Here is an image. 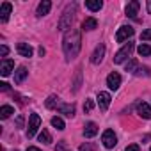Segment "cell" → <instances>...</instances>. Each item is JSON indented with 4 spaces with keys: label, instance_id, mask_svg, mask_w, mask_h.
Segmentation results:
<instances>
[{
    "label": "cell",
    "instance_id": "29",
    "mask_svg": "<svg viewBox=\"0 0 151 151\" xmlns=\"http://www.w3.org/2000/svg\"><path fill=\"white\" fill-rule=\"evenodd\" d=\"M93 107H94L93 100H86V103H84V112H91V110H93Z\"/></svg>",
    "mask_w": 151,
    "mask_h": 151
},
{
    "label": "cell",
    "instance_id": "16",
    "mask_svg": "<svg viewBox=\"0 0 151 151\" xmlns=\"http://www.w3.org/2000/svg\"><path fill=\"white\" fill-rule=\"evenodd\" d=\"M96 133H98V124H96V123H87L86 128H84V137L91 139V137H94Z\"/></svg>",
    "mask_w": 151,
    "mask_h": 151
},
{
    "label": "cell",
    "instance_id": "11",
    "mask_svg": "<svg viewBox=\"0 0 151 151\" xmlns=\"http://www.w3.org/2000/svg\"><path fill=\"white\" fill-rule=\"evenodd\" d=\"M98 105H100V109H101V110H107V109H109V105H110V94L101 91V93L98 94Z\"/></svg>",
    "mask_w": 151,
    "mask_h": 151
},
{
    "label": "cell",
    "instance_id": "32",
    "mask_svg": "<svg viewBox=\"0 0 151 151\" xmlns=\"http://www.w3.org/2000/svg\"><path fill=\"white\" fill-rule=\"evenodd\" d=\"M140 147H139V144H130V146H126V151H139Z\"/></svg>",
    "mask_w": 151,
    "mask_h": 151
},
{
    "label": "cell",
    "instance_id": "15",
    "mask_svg": "<svg viewBox=\"0 0 151 151\" xmlns=\"http://www.w3.org/2000/svg\"><path fill=\"white\" fill-rule=\"evenodd\" d=\"M27 75H29V71H27V68H23V66H20L16 71H14V82L16 84H22L25 78H27Z\"/></svg>",
    "mask_w": 151,
    "mask_h": 151
},
{
    "label": "cell",
    "instance_id": "27",
    "mask_svg": "<svg viewBox=\"0 0 151 151\" xmlns=\"http://www.w3.org/2000/svg\"><path fill=\"white\" fill-rule=\"evenodd\" d=\"M57 100H59V98H57V96H53V94H52V96H50V98H48V100H46V107H48V109H53V107H55V105H57Z\"/></svg>",
    "mask_w": 151,
    "mask_h": 151
},
{
    "label": "cell",
    "instance_id": "18",
    "mask_svg": "<svg viewBox=\"0 0 151 151\" xmlns=\"http://www.w3.org/2000/svg\"><path fill=\"white\" fill-rule=\"evenodd\" d=\"M59 112L64 114V116H68V117H73V116H75V105H66V103H62V105H59Z\"/></svg>",
    "mask_w": 151,
    "mask_h": 151
},
{
    "label": "cell",
    "instance_id": "7",
    "mask_svg": "<svg viewBox=\"0 0 151 151\" xmlns=\"http://www.w3.org/2000/svg\"><path fill=\"white\" fill-rule=\"evenodd\" d=\"M107 86H109V89H112V91L119 89V86H121V75L116 73V71H112L109 77H107Z\"/></svg>",
    "mask_w": 151,
    "mask_h": 151
},
{
    "label": "cell",
    "instance_id": "2",
    "mask_svg": "<svg viewBox=\"0 0 151 151\" xmlns=\"http://www.w3.org/2000/svg\"><path fill=\"white\" fill-rule=\"evenodd\" d=\"M75 13H77V6L75 4H71V6H68L66 9H64V13H62V18H60V22H59V30H66V29H71V23H73V18H75Z\"/></svg>",
    "mask_w": 151,
    "mask_h": 151
},
{
    "label": "cell",
    "instance_id": "1",
    "mask_svg": "<svg viewBox=\"0 0 151 151\" xmlns=\"http://www.w3.org/2000/svg\"><path fill=\"white\" fill-rule=\"evenodd\" d=\"M62 48H64V55H66L68 60H71V59H75L78 55V52L82 48V39H80V32L77 29H69L64 34Z\"/></svg>",
    "mask_w": 151,
    "mask_h": 151
},
{
    "label": "cell",
    "instance_id": "21",
    "mask_svg": "<svg viewBox=\"0 0 151 151\" xmlns=\"http://www.w3.org/2000/svg\"><path fill=\"white\" fill-rule=\"evenodd\" d=\"M13 112H14V109H13L11 105H4L2 109H0V117H2V119H7Z\"/></svg>",
    "mask_w": 151,
    "mask_h": 151
},
{
    "label": "cell",
    "instance_id": "36",
    "mask_svg": "<svg viewBox=\"0 0 151 151\" xmlns=\"http://www.w3.org/2000/svg\"><path fill=\"white\" fill-rule=\"evenodd\" d=\"M27 151H41V149H39V147H34V146H32V147H27Z\"/></svg>",
    "mask_w": 151,
    "mask_h": 151
},
{
    "label": "cell",
    "instance_id": "6",
    "mask_svg": "<svg viewBox=\"0 0 151 151\" xmlns=\"http://www.w3.org/2000/svg\"><path fill=\"white\" fill-rule=\"evenodd\" d=\"M101 142H103V146L105 147H114L116 144H117V137H116V133L112 132V130H105L103 132V135H101Z\"/></svg>",
    "mask_w": 151,
    "mask_h": 151
},
{
    "label": "cell",
    "instance_id": "26",
    "mask_svg": "<svg viewBox=\"0 0 151 151\" xmlns=\"http://www.w3.org/2000/svg\"><path fill=\"white\" fill-rule=\"evenodd\" d=\"M96 147H98L96 144H91V142H86V144H82V146H80L78 149H80V151H96Z\"/></svg>",
    "mask_w": 151,
    "mask_h": 151
},
{
    "label": "cell",
    "instance_id": "4",
    "mask_svg": "<svg viewBox=\"0 0 151 151\" xmlns=\"http://www.w3.org/2000/svg\"><path fill=\"white\" fill-rule=\"evenodd\" d=\"M39 126H41V117L37 114H30V117H29V128H27V137L29 139L34 137Z\"/></svg>",
    "mask_w": 151,
    "mask_h": 151
},
{
    "label": "cell",
    "instance_id": "13",
    "mask_svg": "<svg viewBox=\"0 0 151 151\" xmlns=\"http://www.w3.org/2000/svg\"><path fill=\"white\" fill-rule=\"evenodd\" d=\"M52 9V2L50 0H43V2L37 6V16H46Z\"/></svg>",
    "mask_w": 151,
    "mask_h": 151
},
{
    "label": "cell",
    "instance_id": "35",
    "mask_svg": "<svg viewBox=\"0 0 151 151\" xmlns=\"http://www.w3.org/2000/svg\"><path fill=\"white\" fill-rule=\"evenodd\" d=\"M16 124H18V126H20V128H22V126H23V117H22V116H20V117H18V119H16Z\"/></svg>",
    "mask_w": 151,
    "mask_h": 151
},
{
    "label": "cell",
    "instance_id": "28",
    "mask_svg": "<svg viewBox=\"0 0 151 151\" xmlns=\"http://www.w3.org/2000/svg\"><path fill=\"white\" fill-rule=\"evenodd\" d=\"M140 39H142V41H151V29H146V30L140 34Z\"/></svg>",
    "mask_w": 151,
    "mask_h": 151
},
{
    "label": "cell",
    "instance_id": "3",
    "mask_svg": "<svg viewBox=\"0 0 151 151\" xmlns=\"http://www.w3.org/2000/svg\"><path fill=\"white\" fill-rule=\"evenodd\" d=\"M133 52V43H126L117 53H116V57H114V62L116 64H121V62H124L128 57H130V53Z\"/></svg>",
    "mask_w": 151,
    "mask_h": 151
},
{
    "label": "cell",
    "instance_id": "34",
    "mask_svg": "<svg viewBox=\"0 0 151 151\" xmlns=\"http://www.w3.org/2000/svg\"><path fill=\"white\" fill-rule=\"evenodd\" d=\"M0 89H2V91H9V84L2 82V84H0Z\"/></svg>",
    "mask_w": 151,
    "mask_h": 151
},
{
    "label": "cell",
    "instance_id": "33",
    "mask_svg": "<svg viewBox=\"0 0 151 151\" xmlns=\"http://www.w3.org/2000/svg\"><path fill=\"white\" fill-rule=\"evenodd\" d=\"M64 149H66V142H64V140H62V142H60V144H59V147H57V149H55V151H64Z\"/></svg>",
    "mask_w": 151,
    "mask_h": 151
},
{
    "label": "cell",
    "instance_id": "22",
    "mask_svg": "<svg viewBox=\"0 0 151 151\" xmlns=\"http://www.w3.org/2000/svg\"><path fill=\"white\" fill-rule=\"evenodd\" d=\"M39 142H43V144H50V142H52V135H50L48 130H43V132L39 133Z\"/></svg>",
    "mask_w": 151,
    "mask_h": 151
},
{
    "label": "cell",
    "instance_id": "12",
    "mask_svg": "<svg viewBox=\"0 0 151 151\" xmlns=\"http://www.w3.org/2000/svg\"><path fill=\"white\" fill-rule=\"evenodd\" d=\"M137 112L142 119H151V107L147 103H139L137 105Z\"/></svg>",
    "mask_w": 151,
    "mask_h": 151
},
{
    "label": "cell",
    "instance_id": "19",
    "mask_svg": "<svg viewBox=\"0 0 151 151\" xmlns=\"http://www.w3.org/2000/svg\"><path fill=\"white\" fill-rule=\"evenodd\" d=\"M96 27H98L96 18H86L84 23H82V29H84V30H94Z\"/></svg>",
    "mask_w": 151,
    "mask_h": 151
},
{
    "label": "cell",
    "instance_id": "14",
    "mask_svg": "<svg viewBox=\"0 0 151 151\" xmlns=\"http://www.w3.org/2000/svg\"><path fill=\"white\" fill-rule=\"evenodd\" d=\"M139 7H140V4L137 2V0L130 2V4L126 6V16H130V18H135V16H137V13H139Z\"/></svg>",
    "mask_w": 151,
    "mask_h": 151
},
{
    "label": "cell",
    "instance_id": "5",
    "mask_svg": "<svg viewBox=\"0 0 151 151\" xmlns=\"http://www.w3.org/2000/svg\"><path fill=\"white\" fill-rule=\"evenodd\" d=\"M133 27H130V25H123V27H119V30H117V34H116V41L117 43H123V41H126L128 37H132L133 36Z\"/></svg>",
    "mask_w": 151,
    "mask_h": 151
},
{
    "label": "cell",
    "instance_id": "9",
    "mask_svg": "<svg viewBox=\"0 0 151 151\" xmlns=\"http://www.w3.org/2000/svg\"><path fill=\"white\" fill-rule=\"evenodd\" d=\"M14 69V62L11 59H4L2 64H0V73H2V77H7V75H11V71Z\"/></svg>",
    "mask_w": 151,
    "mask_h": 151
},
{
    "label": "cell",
    "instance_id": "17",
    "mask_svg": "<svg viewBox=\"0 0 151 151\" xmlns=\"http://www.w3.org/2000/svg\"><path fill=\"white\" fill-rule=\"evenodd\" d=\"M11 4L9 2H4L2 6H0V20L2 22H7V18H9V14H11Z\"/></svg>",
    "mask_w": 151,
    "mask_h": 151
},
{
    "label": "cell",
    "instance_id": "10",
    "mask_svg": "<svg viewBox=\"0 0 151 151\" xmlns=\"http://www.w3.org/2000/svg\"><path fill=\"white\" fill-rule=\"evenodd\" d=\"M16 50H18V53L22 57H32V53H34V50H32V46L29 43H18Z\"/></svg>",
    "mask_w": 151,
    "mask_h": 151
},
{
    "label": "cell",
    "instance_id": "25",
    "mask_svg": "<svg viewBox=\"0 0 151 151\" xmlns=\"http://www.w3.org/2000/svg\"><path fill=\"white\" fill-rule=\"evenodd\" d=\"M137 66H139V62H137L135 59H132V60H128V64H126V71H130V73H135Z\"/></svg>",
    "mask_w": 151,
    "mask_h": 151
},
{
    "label": "cell",
    "instance_id": "20",
    "mask_svg": "<svg viewBox=\"0 0 151 151\" xmlns=\"http://www.w3.org/2000/svg\"><path fill=\"white\" fill-rule=\"evenodd\" d=\"M101 6H103V4L100 2V0H86V7L91 9V11H100Z\"/></svg>",
    "mask_w": 151,
    "mask_h": 151
},
{
    "label": "cell",
    "instance_id": "8",
    "mask_svg": "<svg viewBox=\"0 0 151 151\" xmlns=\"http://www.w3.org/2000/svg\"><path fill=\"white\" fill-rule=\"evenodd\" d=\"M103 57H105V45H98L96 50L93 52L91 60H93V64H100V62L103 60Z\"/></svg>",
    "mask_w": 151,
    "mask_h": 151
},
{
    "label": "cell",
    "instance_id": "31",
    "mask_svg": "<svg viewBox=\"0 0 151 151\" xmlns=\"http://www.w3.org/2000/svg\"><path fill=\"white\" fill-rule=\"evenodd\" d=\"M9 53V48L6 46V45H2V46H0V55H2V57H6Z\"/></svg>",
    "mask_w": 151,
    "mask_h": 151
},
{
    "label": "cell",
    "instance_id": "30",
    "mask_svg": "<svg viewBox=\"0 0 151 151\" xmlns=\"http://www.w3.org/2000/svg\"><path fill=\"white\" fill-rule=\"evenodd\" d=\"M142 73H144V75H149V69H147V68H140V69H137V71H135L137 77H140Z\"/></svg>",
    "mask_w": 151,
    "mask_h": 151
},
{
    "label": "cell",
    "instance_id": "37",
    "mask_svg": "<svg viewBox=\"0 0 151 151\" xmlns=\"http://www.w3.org/2000/svg\"><path fill=\"white\" fill-rule=\"evenodd\" d=\"M147 13L151 14V0H147Z\"/></svg>",
    "mask_w": 151,
    "mask_h": 151
},
{
    "label": "cell",
    "instance_id": "23",
    "mask_svg": "<svg viewBox=\"0 0 151 151\" xmlns=\"http://www.w3.org/2000/svg\"><path fill=\"white\" fill-rule=\"evenodd\" d=\"M137 52H139L140 57H147V55H151V46L149 45H140L137 48Z\"/></svg>",
    "mask_w": 151,
    "mask_h": 151
},
{
    "label": "cell",
    "instance_id": "24",
    "mask_svg": "<svg viewBox=\"0 0 151 151\" xmlns=\"http://www.w3.org/2000/svg\"><path fill=\"white\" fill-rule=\"evenodd\" d=\"M52 126L57 128V130H64L66 128V124H64V121L60 117H52Z\"/></svg>",
    "mask_w": 151,
    "mask_h": 151
}]
</instances>
